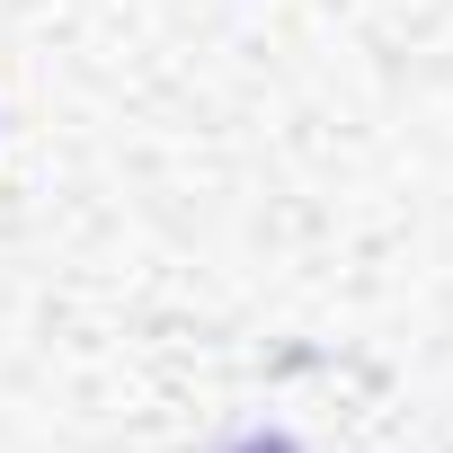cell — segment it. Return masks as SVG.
<instances>
[{
    "label": "cell",
    "mask_w": 453,
    "mask_h": 453,
    "mask_svg": "<svg viewBox=\"0 0 453 453\" xmlns=\"http://www.w3.org/2000/svg\"><path fill=\"white\" fill-rule=\"evenodd\" d=\"M232 453H294L285 435H250V444H232Z\"/></svg>",
    "instance_id": "obj_1"
}]
</instances>
